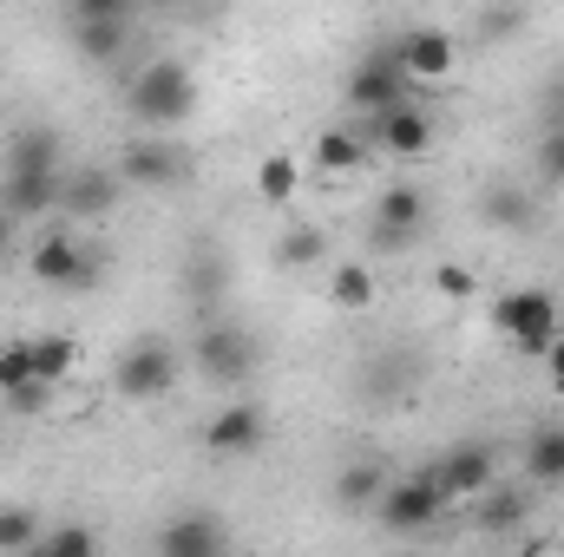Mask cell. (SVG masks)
Here are the masks:
<instances>
[{
    "mask_svg": "<svg viewBox=\"0 0 564 557\" xmlns=\"http://www.w3.org/2000/svg\"><path fill=\"white\" fill-rule=\"evenodd\" d=\"M322 243H328V237H322L315 223H295V230L276 237V263L282 270H308V263H322Z\"/></svg>",
    "mask_w": 564,
    "mask_h": 557,
    "instance_id": "30",
    "label": "cell"
},
{
    "mask_svg": "<svg viewBox=\"0 0 564 557\" xmlns=\"http://www.w3.org/2000/svg\"><path fill=\"white\" fill-rule=\"evenodd\" d=\"M40 512L33 505H0V551H40Z\"/></svg>",
    "mask_w": 564,
    "mask_h": 557,
    "instance_id": "29",
    "label": "cell"
},
{
    "mask_svg": "<svg viewBox=\"0 0 564 557\" xmlns=\"http://www.w3.org/2000/svg\"><path fill=\"white\" fill-rule=\"evenodd\" d=\"M26 381H40L33 341H0V394H13V387H26Z\"/></svg>",
    "mask_w": 564,
    "mask_h": 557,
    "instance_id": "32",
    "label": "cell"
},
{
    "mask_svg": "<svg viewBox=\"0 0 564 557\" xmlns=\"http://www.w3.org/2000/svg\"><path fill=\"white\" fill-rule=\"evenodd\" d=\"M7 171H59V132H46V125L13 132V144H7Z\"/></svg>",
    "mask_w": 564,
    "mask_h": 557,
    "instance_id": "23",
    "label": "cell"
},
{
    "mask_svg": "<svg viewBox=\"0 0 564 557\" xmlns=\"http://www.w3.org/2000/svg\"><path fill=\"white\" fill-rule=\"evenodd\" d=\"M126 106H132V119L151 125V132H177L197 112V73L184 59H151L139 79L126 86Z\"/></svg>",
    "mask_w": 564,
    "mask_h": 557,
    "instance_id": "1",
    "label": "cell"
},
{
    "mask_svg": "<svg viewBox=\"0 0 564 557\" xmlns=\"http://www.w3.org/2000/svg\"><path fill=\"white\" fill-rule=\"evenodd\" d=\"M539 177H545L552 190H564V125H552V132L539 139Z\"/></svg>",
    "mask_w": 564,
    "mask_h": 557,
    "instance_id": "33",
    "label": "cell"
},
{
    "mask_svg": "<svg viewBox=\"0 0 564 557\" xmlns=\"http://www.w3.org/2000/svg\"><path fill=\"white\" fill-rule=\"evenodd\" d=\"M381 485H388V466H381V459H355V466H341V479H335V505H341V512H375Z\"/></svg>",
    "mask_w": 564,
    "mask_h": 557,
    "instance_id": "20",
    "label": "cell"
},
{
    "mask_svg": "<svg viewBox=\"0 0 564 557\" xmlns=\"http://www.w3.org/2000/svg\"><path fill=\"white\" fill-rule=\"evenodd\" d=\"M73 20H112V13H132V0H66Z\"/></svg>",
    "mask_w": 564,
    "mask_h": 557,
    "instance_id": "36",
    "label": "cell"
},
{
    "mask_svg": "<svg viewBox=\"0 0 564 557\" xmlns=\"http://www.w3.org/2000/svg\"><path fill=\"white\" fill-rule=\"evenodd\" d=\"M473 518H479L486 538H506V532H519V525L532 518V499H525L519 485H499V479H492V485L473 499Z\"/></svg>",
    "mask_w": 564,
    "mask_h": 557,
    "instance_id": "19",
    "label": "cell"
},
{
    "mask_svg": "<svg viewBox=\"0 0 564 557\" xmlns=\"http://www.w3.org/2000/svg\"><path fill=\"white\" fill-rule=\"evenodd\" d=\"M112 171L126 177V190H171V184L191 177V157H184L171 139H132L126 151H119Z\"/></svg>",
    "mask_w": 564,
    "mask_h": 557,
    "instance_id": "9",
    "label": "cell"
},
{
    "mask_svg": "<svg viewBox=\"0 0 564 557\" xmlns=\"http://www.w3.org/2000/svg\"><path fill=\"white\" fill-rule=\"evenodd\" d=\"M545 119H552V125H564V66H558V79L545 86Z\"/></svg>",
    "mask_w": 564,
    "mask_h": 557,
    "instance_id": "39",
    "label": "cell"
},
{
    "mask_svg": "<svg viewBox=\"0 0 564 557\" xmlns=\"http://www.w3.org/2000/svg\"><path fill=\"white\" fill-rule=\"evenodd\" d=\"M440 512H446V492H440V479H433V472L388 479V485H381V499H375V518H381L388 532H401V538L433 532V525H440Z\"/></svg>",
    "mask_w": 564,
    "mask_h": 557,
    "instance_id": "4",
    "label": "cell"
},
{
    "mask_svg": "<svg viewBox=\"0 0 564 557\" xmlns=\"http://www.w3.org/2000/svg\"><path fill=\"white\" fill-rule=\"evenodd\" d=\"M191 361H197L204 381H217V387H243V381L257 374V335L237 328V321H210V328L191 341Z\"/></svg>",
    "mask_w": 564,
    "mask_h": 557,
    "instance_id": "6",
    "label": "cell"
},
{
    "mask_svg": "<svg viewBox=\"0 0 564 557\" xmlns=\"http://www.w3.org/2000/svg\"><path fill=\"white\" fill-rule=\"evenodd\" d=\"M0 210H13L20 223H40L46 210H59V171H7L0 177Z\"/></svg>",
    "mask_w": 564,
    "mask_h": 557,
    "instance_id": "15",
    "label": "cell"
},
{
    "mask_svg": "<svg viewBox=\"0 0 564 557\" xmlns=\"http://www.w3.org/2000/svg\"><path fill=\"white\" fill-rule=\"evenodd\" d=\"M453 59H459V40H453L446 26H414V33L401 40V73L421 79V86H440V79L453 73Z\"/></svg>",
    "mask_w": 564,
    "mask_h": 557,
    "instance_id": "14",
    "label": "cell"
},
{
    "mask_svg": "<svg viewBox=\"0 0 564 557\" xmlns=\"http://www.w3.org/2000/svg\"><path fill=\"white\" fill-rule=\"evenodd\" d=\"M368 144H381L388 157H426L433 151V119H426L421 106H388V112H375V132H368Z\"/></svg>",
    "mask_w": 564,
    "mask_h": 557,
    "instance_id": "13",
    "label": "cell"
},
{
    "mask_svg": "<svg viewBox=\"0 0 564 557\" xmlns=\"http://www.w3.org/2000/svg\"><path fill=\"white\" fill-rule=\"evenodd\" d=\"M426 223V190L421 184H388L375 197V250H408V237Z\"/></svg>",
    "mask_w": 564,
    "mask_h": 557,
    "instance_id": "11",
    "label": "cell"
},
{
    "mask_svg": "<svg viewBox=\"0 0 564 557\" xmlns=\"http://www.w3.org/2000/svg\"><path fill=\"white\" fill-rule=\"evenodd\" d=\"M158 7H197V0H158Z\"/></svg>",
    "mask_w": 564,
    "mask_h": 557,
    "instance_id": "40",
    "label": "cell"
},
{
    "mask_svg": "<svg viewBox=\"0 0 564 557\" xmlns=\"http://www.w3.org/2000/svg\"><path fill=\"white\" fill-rule=\"evenodd\" d=\"M73 46H79V59H93V66L126 59V46H132V13H112V20H73Z\"/></svg>",
    "mask_w": 564,
    "mask_h": 557,
    "instance_id": "18",
    "label": "cell"
},
{
    "mask_svg": "<svg viewBox=\"0 0 564 557\" xmlns=\"http://www.w3.org/2000/svg\"><path fill=\"white\" fill-rule=\"evenodd\" d=\"M295 190H302V164H295L289 151H270V157L257 164V197H263V204H289Z\"/></svg>",
    "mask_w": 564,
    "mask_h": 557,
    "instance_id": "27",
    "label": "cell"
},
{
    "mask_svg": "<svg viewBox=\"0 0 564 557\" xmlns=\"http://www.w3.org/2000/svg\"><path fill=\"white\" fill-rule=\"evenodd\" d=\"M426 472L440 479L446 505H466V499H479V492L499 479V452H492L486 439H459V446H446V452H440Z\"/></svg>",
    "mask_w": 564,
    "mask_h": 557,
    "instance_id": "7",
    "label": "cell"
},
{
    "mask_svg": "<svg viewBox=\"0 0 564 557\" xmlns=\"http://www.w3.org/2000/svg\"><path fill=\"white\" fill-rule=\"evenodd\" d=\"M375 270L368 263H335V276H328V302L335 308H348V315H368L375 308Z\"/></svg>",
    "mask_w": 564,
    "mask_h": 557,
    "instance_id": "24",
    "label": "cell"
},
{
    "mask_svg": "<svg viewBox=\"0 0 564 557\" xmlns=\"http://www.w3.org/2000/svg\"><path fill=\"white\" fill-rule=\"evenodd\" d=\"M433 288H440L446 302H466L479 282H473V270H459V263H440V270H433Z\"/></svg>",
    "mask_w": 564,
    "mask_h": 557,
    "instance_id": "35",
    "label": "cell"
},
{
    "mask_svg": "<svg viewBox=\"0 0 564 557\" xmlns=\"http://www.w3.org/2000/svg\"><path fill=\"white\" fill-rule=\"evenodd\" d=\"M263 439H270V419H263L257 401H224L210 414V426H204V452L210 459H257Z\"/></svg>",
    "mask_w": 564,
    "mask_h": 557,
    "instance_id": "8",
    "label": "cell"
},
{
    "mask_svg": "<svg viewBox=\"0 0 564 557\" xmlns=\"http://www.w3.org/2000/svg\"><path fill=\"white\" fill-rule=\"evenodd\" d=\"M99 551V532L93 525H59V532H40V557H93Z\"/></svg>",
    "mask_w": 564,
    "mask_h": 557,
    "instance_id": "31",
    "label": "cell"
},
{
    "mask_svg": "<svg viewBox=\"0 0 564 557\" xmlns=\"http://www.w3.org/2000/svg\"><path fill=\"white\" fill-rule=\"evenodd\" d=\"M119 197H126V177H119V171H99V164H86V171L59 177V210H66L73 223H86V217H106Z\"/></svg>",
    "mask_w": 564,
    "mask_h": 557,
    "instance_id": "12",
    "label": "cell"
},
{
    "mask_svg": "<svg viewBox=\"0 0 564 557\" xmlns=\"http://www.w3.org/2000/svg\"><path fill=\"white\" fill-rule=\"evenodd\" d=\"M401 99H408L401 53H375V59H361V66L348 73V106H355L361 119H375V112H388V106H401Z\"/></svg>",
    "mask_w": 564,
    "mask_h": 557,
    "instance_id": "10",
    "label": "cell"
},
{
    "mask_svg": "<svg viewBox=\"0 0 564 557\" xmlns=\"http://www.w3.org/2000/svg\"><path fill=\"white\" fill-rule=\"evenodd\" d=\"M525 26H532V7L525 0H486L479 7V40L486 46H512Z\"/></svg>",
    "mask_w": 564,
    "mask_h": 557,
    "instance_id": "25",
    "label": "cell"
},
{
    "mask_svg": "<svg viewBox=\"0 0 564 557\" xmlns=\"http://www.w3.org/2000/svg\"><path fill=\"white\" fill-rule=\"evenodd\" d=\"M33 368H40V381H73L79 374V341L73 335H33Z\"/></svg>",
    "mask_w": 564,
    "mask_h": 557,
    "instance_id": "26",
    "label": "cell"
},
{
    "mask_svg": "<svg viewBox=\"0 0 564 557\" xmlns=\"http://www.w3.org/2000/svg\"><path fill=\"white\" fill-rule=\"evenodd\" d=\"M473 210H479V223H492V230H532V217H539V204H532V190H525V184H512V177H499V184H486Z\"/></svg>",
    "mask_w": 564,
    "mask_h": 557,
    "instance_id": "17",
    "label": "cell"
},
{
    "mask_svg": "<svg viewBox=\"0 0 564 557\" xmlns=\"http://www.w3.org/2000/svg\"><path fill=\"white\" fill-rule=\"evenodd\" d=\"M525 479L532 485H564V426H539L525 439Z\"/></svg>",
    "mask_w": 564,
    "mask_h": 557,
    "instance_id": "22",
    "label": "cell"
},
{
    "mask_svg": "<svg viewBox=\"0 0 564 557\" xmlns=\"http://www.w3.org/2000/svg\"><path fill=\"white\" fill-rule=\"evenodd\" d=\"M13 414H46L53 407V381H26V387H13V394H0Z\"/></svg>",
    "mask_w": 564,
    "mask_h": 557,
    "instance_id": "34",
    "label": "cell"
},
{
    "mask_svg": "<svg viewBox=\"0 0 564 557\" xmlns=\"http://www.w3.org/2000/svg\"><path fill=\"white\" fill-rule=\"evenodd\" d=\"M164 557H217L224 551V525L217 518H204V512H177V518H164L158 525V538H151Z\"/></svg>",
    "mask_w": 564,
    "mask_h": 557,
    "instance_id": "16",
    "label": "cell"
},
{
    "mask_svg": "<svg viewBox=\"0 0 564 557\" xmlns=\"http://www.w3.org/2000/svg\"><path fill=\"white\" fill-rule=\"evenodd\" d=\"M13 250H20V217H13V210H0V263H7Z\"/></svg>",
    "mask_w": 564,
    "mask_h": 557,
    "instance_id": "38",
    "label": "cell"
},
{
    "mask_svg": "<svg viewBox=\"0 0 564 557\" xmlns=\"http://www.w3.org/2000/svg\"><path fill=\"white\" fill-rule=\"evenodd\" d=\"M224 282H230V263H224L217 250H191V263H184V288H191L197 302H217Z\"/></svg>",
    "mask_w": 564,
    "mask_h": 557,
    "instance_id": "28",
    "label": "cell"
},
{
    "mask_svg": "<svg viewBox=\"0 0 564 557\" xmlns=\"http://www.w3.org/2000/svg\"><path fill=\"white\" fill-rule=\"evenodd\" d=\"M26 270H33V282H46V288H66V295H86V288H99V256H93V243H79L73 230H53V237H40V243L26 250Z\"/></svg>",
    "mask_w": 564,
    "mask_h": 557,
    "instance_id": "5",
    "label": "cell"
},
{
    "mask_svg": "<svg viewBox=\"0 0 564 557\" xmlns=\"http://www.w3.org/2000/svg\"><path fill=\"white\" fill-rule=\"evenodd\" d=\"M492 335L512 341V354H545L552 335H558V295L552 288H506L492 302Z\"/></svg>",
    "mask_w": 564,
    "mask_h": 557,
    "instance_id": "3",
    "label": "cell"
},
{
    "mask_svg": "<svg viewBox=\"0 0 564 557\" xmlns=\"http://www.w3.org/2000/svg\"><path fill=\"white\" fill-rule=\"evenodd\" d=\"M539 361H545V381H552V394H564V328L552 335V348H545Z\"/></svg>",
    "mask_w": 564,
    "mask_h": 557,
    "instance_id": "37",
    "label": "cell"
},
{
    "mask_svg": "<svg viewBox=\"0 0 564 557\" xmlns=\"http://www.w3.org/2000/svg\"><path fill=\"white\" fill-rule=\"evenodd\" d=\"M177 368H184L177 341H164V335H144V341H132V348L112 361V387H119V401L151 407V401H164V394L177 387Z\"/></svg>",
    "mask_w": 564,
    "mask_h": 557,
    "instance_id": "2",
    "label": "cell"
},
{
    "mask_svg": "<svg viewBox=\"0 0 564 557\" xmlns=\"http://www.w3.org/2000/svg\"><path fill=\"white\" fill-rule=\"evenodd\" d=\"M368 151H375V144L361 139V132H348V125H328V132L315 139V164H322L328 177H348V171H361V164H368Z\"/></svg>",
    "mask_w": 564,
    "mask_h": 557,
    "instance_id": "21",
    "label": "cell"
}]
</instances>
